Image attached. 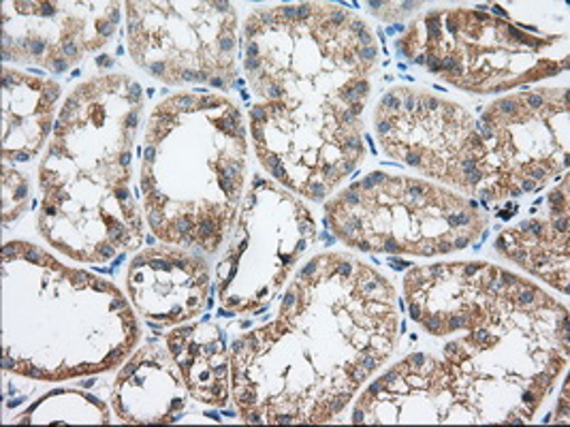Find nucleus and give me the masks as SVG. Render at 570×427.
<instances>
[{
    "label": "nucleus",
    "instance_id": "obj_8",
    "mask_svg": "<svg viewBox=\"0 0 570 427\" xmlns=\"http://www.w3.org/2000/svg\"><path fill=\"white\" fill-rule=\"evenodd\" d=\"M325 220L362 252L439 257L483 240L490 212L458 190L374 171L327 199Z\"/></svg>",
    "mask_w": 570,
    "mask_h": 427
},
{
    "label": "nucleus",
    "instance_id": "obj_7",
    "mask_svg": "<svg viewBox=\"0 0 570 427\" xmlns=\"http://www.w3.org/2000/svg\"><path fill=\"white\" fill-rule=\"evenodd\" d=\"M395 46L402 58L472 95H498L569 69L567 34L513 18L502 4L430 9Z\"/></svg>",
    "mask_w": 570,
    "mask_h": 427
},
{
    "label": "nucleus",
    "instance_id": "obj_17",
    "mask_svg": "<svg viewBox=\"0 0 570 427\" xmlns=\"http://www.w3.org/2000/svg\"><path fill=\"white\" fill-rule=\"evenodd\" d=\"M127 294L141 317L178 327L212 306L208 261L180 246L146 248L130 259Z\"/></svg>",
    "mask_w": 570,
    "mask_h": 427
},
{
    "label": "nucleus",
    "instance_id": "obj_5",
    "mask_svg": "<svg viewBox=\"0 0 570 427\" xmlns=\"http://www.w3.org/2000/svg\"><path fill=\"white\" fill-rule=\"evenodd\" d=\"M466 424H528L569 366V310L513 271L483 325L442 348Z\"/></svg>",
    "mask_w": 570,
    "mask_h": 427
},
{
    "label": "nucleus",
    "instance_id": "obj_21",
    "mask_svg": "<svg viewBox=\"0 0 570 427\" xmlns=\"http://www.w3.org/2000/svg\"><path fill=\"white\" fill-rule=\"evenodd\" d=\"M165 345L180 368L193 400L225 408L232 400V350L225 331L206 317L178 325Z\"/></svg>",
    "mask_w": 570,
    "mask_h": 427
},
{
    "label": "nucleus",
    "instance_id": "obj_24",
    "mask_svg": "<svg viewBox=\"0 0 570 427\" xmlns=\"http://www.w3.org/2000/svg\"><path fill=\"white\" fill-rule=\"evenodd\" d=\"M416 9H423V2H367V11L385 22H400Z\"/></svg>",
    "mask_w": 570,
    "mask_h": 427
},
{
    "label": "nucleus",
    "instance_id": "obj_12",
    "mask_svg": "<svg viewBox=\"0 0 570 427\" xmlns=\"http://www.w3.org/2000/svg\"><path fill=\"white\" fill-rule=\"evenodd\" d=\"M132 62L167 86L237 83V11L232 2H125Z\"/></svg>",
    "mask_w": 570,
    "mask_h": 427
},
{
    "label": "nucleus",
    "instance_id": "obj_4",
    "mask_svg": "<svg viewBox=\"0 0 570 427\" xmlns=\"http://www.w3.org/2000/svg\"><path fill=\"white\" fill-rule=\"evenodd\" d=\"M248 178V125L216 92H178L153 109L139 169L156 240L214 255L234 231Z\"/></svg>",
    "mask_w": 570,
    "mask_h": 427
},
{
    "label": "nucleus",
    "instance_id": "obj_9",
    "mask_svg": "<svg viewBox=\"0 0 570 427\" xmlns=\"http://www.w3.org/2000/svg\"><path fill=\"white\" fill-rule=\"evenodd\" d=\"M316 240L318 227L304 199L255 173L216 264L220 308L229 315L267 310Z\"/></svg>",
    "mask_w": 570,
    "mask_h": 427
},
{
    "label": "nucleus",
    "instance_id": "obj_23",
    "mask_svg": "<svg viewBox=\"0 0 570 427\" xmlns=\"http://www.w3.org/2000/svg\"><path fill=\"white\" fill-rule=\"evenodd\" d=\"M30 182L27 173L13 169V165H2V225L9 227L20 216L30 210Z\"/></svg>",
    "mask_w": 570,
    "mask_h": 427
},
{
    "label": "nucleus",
    "instance_id": "obj_13",
    "mask_svg": "<svg viewBox=\"0 0 570 427\" xmlns=\"http://www.w3.org/2000/svg\"><path fill=\"white\" fill-rule=\"evenodd\" d=\"M374 133L387 159L474 199L479 137L466 107L425 88L395 86L376 106Z\"/></svg>",
    "mask_w": 570,
    "mask_h": 427
},
{
    "label": "nucleus",
    "instance_id": "obj_16",
    "mask_svg": "<svg viewBox=\"0 0 570 427\" xmlns=\"http://www.w3.org/2000/svg\"><path fill=\"white\" fill-rule=\"evenodd\" d=\"M353 424H466L444 361L413 352L376 378L355 404Z\"/></svg>",
    "mask_w": 570,
    "mask_h": 427
},
{
    "label": "nucleus",
    "instance_id": "obj_3",
    "mask_svg": "<svg viewBox=\"0 0 570 427\" xmlns=\"http://www.w3.org/2000/svg\"><path fill=\"white\" fill-rule=\"evenodd\" d=\"M132 304L97 274L30 241L2 246V368L71 380L122 366L141 338Z\"/></svg>",
    "mask_w": 570,
    "mask_h": 427
},
{
    "label": "nucleus",
    "instance_id": "obj_22",
    "mask_svg": "<svg viewBox=\"0 0 570 427\" xmlns=\"http://www.w3.org/2000/svg\"><path fill=\"white\" fill-rule=\"evenodd\" d=\"M16 424L56 426V424H111V413L99 398L76 389H58L28 406Z\"/></svg>",
    "mask_w": 570,
    "mask_h": 427
},
{
    "label": "nucleus",
    "instance_id": "obj_10",
    "mask_svg": "<svg viewBox=\"0 0 570 427\" xmlns=\"http://www.w3.org/2000/svg\"><path fill=\"white\" fill-rule=\"evenodd\" d=\"M479 137L474 197L490 212L539 192L569 169V88H534L502 97L474 120Z\"/></svg>",
    "mask_w": 570,
    "mask_h": 427
},
{
    "label": "nucleus",
    "instance_id": "obj_2",
    "mask_svg": "<svg viewBox=\"0 0 570 427\" xmlns=\"http://www.w3.org/2000/svg\"><path fill=\"white\" fill-rule=\"evenodd\" d=\"M144 88L129 76L81 81L58 111L39 165L41 238L78 264H107L144 244L132 152Z\"/></svg>",
    "mask_w": 570,
    "mask_h": 427
},
{
    "label": "nucleus",
    "instance_id": "obj_6",
    "mask_svg": "<svg viewBox=\"0 0 570 427\" xmlns=\"http://www.w3.org/2000/svg\"><path fill=\"white\" fill-rule=\"evenodd\" d=\"M242 56L257 101L327 103L363 113L381 46L344 4L302 2L255 9L242 27Z\"/></svg>",
    "mask_w": 570,
    "mask_h": 427
},
{
    "label": "nucleus",
    "instance_id": "obj_1",
    "mask_svg": "<svg viewBox=\"0 0 570 427\" xmlns=\"http://www.w3.org/2000/svg\"><path fill=\"white\" fill-rule=\"evenodd\" d=\"M390 278L348 252H321L286 287L276 319L232 345V400L246 424L337 417L400 347Z\"/></svg>",
    "mask_w": 570,
    "mask_h": 427
},
{
    "label": "nucleus",
    "instance_id": "obj_14",
    "mask_svg": "<svg viewBox=\"0 0 570 427\" xmlns=\"http://www.w3.org/2000/svg\"><path fill=\"white\" fill-rule=\"evenodd\" d=\"M122 2H2V60L67 73L118 32Z\"/></svg>",
    "mask_w": 570,
    "mask_h": 427
},
{
    "label": "nucleus",
    "instance_id": "obj_20",
    "mask_svg": "<svg viewBox=\"0 0 570 427\" xmlns=\"http://www.w3.org/2000/svg\"><path fill=\"white\" fill-rule=\"evenodd\" d=\"M60 83L2 69V165H24L48 146L56 125Z\"/></svg>",
    "mask_w": 570,
    "mask_h": 427
},
{
    "label": "nucleus",
    "instance_id": "obj_19",
    "mask_svg": "<svg viewBox=\"0 0 570 427\" xmlns=\"http://www.w3.org/2000/svg\"><path fill=\"white\" fill-rule=\"evenodd\" d=\"M569 176L562 187L544 199L543 212H532L518 227L504 229L495 240V252L515 261L553 289L569 294Z\"/></svg>",
    "mask_w": 570,
    "mask_h": 427
},
{
    "label": "nucleus",
    "instance_id": "obj_15",
    "mask_svg": "<svg viewBox=\"0 0 570 427\" xmlns=\"http://www.w3.org/2000/svg\"><path fill=\"white\" fill-rule=\"evenodd\" d=\"M504 271L485 261L411 267L404 276L409 315L436 338L466 334L488 319Z\"/></svg>",
    "mask_w": 570,
    "mask_h": 427
},
{
    "label": "nucleus",
    "instance_id": "obj_11",
    "mask_svg": "<svg viewBox=\"0 0 570 427\" xmlns=\"http://www.w3.org/2000/svg\"><path fill=\"white\" fill-rule=\"evenodd\" d=\"M362 116L327 103L255 101L248 133L261 167L274 182L323 203L365 160Z\"/></svg>",
    "mask_w": 570,
    "mask_h": 427
},
{
    "label": "nucleus",
    "instance_id": "obj_18",
    "mask_svg": "<svg viewBox=\"0 0 570 427\" xmlns=\"http://www.w3.org/2000/svg\"><path fill=\"white\" fill-rule=\"evenodd\" d=\"M188 389L167 345L148 340L135 350L114 380L111 406L120 421L135 426H165L180 421Z\"/></svg>",
    "mask_w": 570,
    "mask_h": 427
}]
</instances>
